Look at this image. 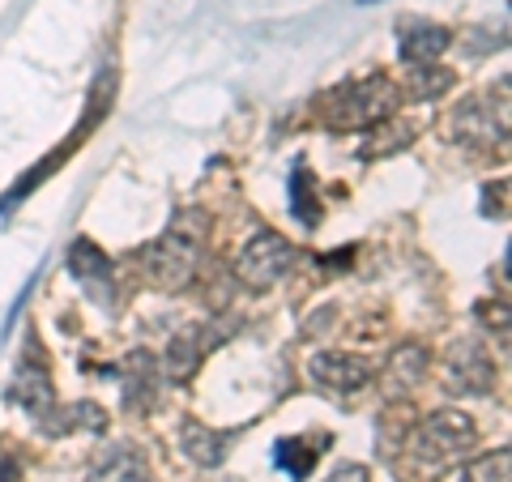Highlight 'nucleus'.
Listing matches in <instances>:
<instances>
[{
    "label": "nucleus",
    "mask_w": 512,
    "mask_h": 482,
    "mask_svg": "<svg viewBox=\"0 0 512 482\" xmlns=\"http://www.w3.org/2000/svg\"><path fill=\"white\" fill-rule=\"evenodd\" d=\"M397 86L384 73L359 77V82H342L329 94H320V124L338 128V133H359V128H376L393 116Z\"/></svg>",
    "instance_id": "nucleus-1"
},
{
    "label": "nucleus",
    "mask_w": 512,
    "mask_h": 482,
    "mask_svg": "<svg viewBox=\"0 0 512 482\" xmlns=\"http://www.w3.org/2000/svg\"><path fill=\"white\" fill-rule=\"evenodd\" d=\"M410 444L423 465H453L478 444V427L466 410H436L419 423Z\"/></svg>",
    "instance_id": "nucleus-2"
},
{
    "label": "nucleus",
    "mask_w": 512,
    "mask_h": 482,
    "mask_svg": "<svg viewBox=\"0 0 512 482\" xmlns=\"http://www.w3.org/2000/svg\"><path fill=\"white\" fill-rule=\"evenodd\" d=\"M201 261V239L184 235L180 227H171L163 239H154L150 248H141V269H146V282L158 291H180L192 282Z\"/></svg>",
    "instance_id": "nucleus-3"
},
{
    "label": "nucleus",
    "mask_w": 512,
    "mask_h": 482,
    "mask_svg": "<svg viewBox=\"0 0 512 482\" xmlns=\"http://www.w3.org/2000/svg\"><path fill=\"white\" fill-rule=\"evenodd\" d=\"M291 265H295V248L286 244L278 231H261V235L248 239L244 252H239L235 273L244 286H252V291H269V286H278L286 273H291Z\"/></svg>",
    "instance_id": "nucleus-4"
},
{
    "label": "nucleus",
    "mask_w": 512,
    "mask_h": 482,
    "mask_svg": "<svg viewBox=\"0 0 512 482\" xmlns=\"http://www.w3.org/2000/svg\"><path fill=\"white\" fill-rule=\"evenodd\" d=\"M444 384L461 397H478V393H491L495 384V363L491 355L478 342H453L448 346V359H444Z\"/></svg>",
    "instance_id": "nucleus-5"
},
{
    "label": "nucleus",
    "mask_w": 512,
    "mask_h": 482,
    "mask_svg": "<svg viewBox=\"0 0 512 482\" xmlns=\"http://www.w3.org/2000/svg\"><path fill=\"white\" fill-rule=\"evenodd\" d=\"M9 397L18 401V406L30 414V419H43V414L56 406V389H52V376H47L39 350H30L26 363H18V372H13V384H9Z\"/></svg>",
    "instance_id": "nucleus-6"
},
{
    "label": "nucleus",
    "mask_w": 512,
    "mask_h": 482,
    "mask_svg": "<svg viewBox=\"0 0 512 482\" xmlns=\"http://www.w3.org/2000/svg\"><path fill=\"white\" fill-rule=\"evenodd\" d=\"M312 380L320 384V389L329 393H355L363 389L367 380H372V363L359 359V355H338V350H325V355H316L308 363Z\"/></svg>",
    "instance_id": "nucleus-7"
},
{
    "label": "nucleus",
    "mask_w": 512,
    "mask_h": 482,
    "mask_svg": "<svg viewBox=\"0 0 512 482\" xmlns=\"http://www.w3.org/2000/svg\"><path fill=\"white\" fill-rule=\"evenodd\" d=\"M214 346H218V329H210V325H188V329H180V333L171 337V346H167L163 372L171 380H188Z\"/></svg>",
    "instance_id": "nucleus-8"
},
{
    "label": "nucleus",
    "mask_w": 512,
    "mask_h": 482,
    "mask_svg": "<svg viewBox=\"0 0 512 482\" xmlns=\"http://www.w3.org/2000/svg\"><path fill=\"white\" fill-rule=\"evenodd\" d=\"M448 43H453V35H448L444 26L423 22V18H406L402 35H397V52H402L406 64H431L448 52Z\"/></svg>",
    "instance_id": "nucleus-9"
},
{
    "label": "nucleus",
    "mask_w": 512,
    "mask_h": 482,
    "mask_svg": "<svg viewBox=\"0 0 512 482\" xmlns=\"http://www.w3.org/2000/svg\"><path fill=\"white\" fill-rule=\"evenodd\" d=\"M158 401V376H154V359L150 355H128L124 363V406L128 410H146Z\"/></svg>",
    "instance_id": "nucleus-10"
},
{
    "label": "nucleus",
    "mask_w": 512,
    "mask_h": 482,
    "mask_svg": "<svg viewBox=\"0 0 512 482\" xmlns=\"http://www.w3.org/2000/svg\"><path fill=\"white\" fill-rule=\"evenodd\" d=\"M43 431H47V436H69V431H103L107 427V414L99 410V406H94V401H77V406H69V410H47L43 414Z\"/></svg>",
    "instance_id": "nucleus-11"
},
{
    "label": "nucleus",
    "mask_w": 512,
    "mask_h": 482,
    "mask_svg": "<svg viewBox=\"0 0 512 482\" xmlns=\"http://www.w3.org/2000/svg\"><path fill=\"white\" fill-rule=\"evenodd\" d=\"M69 273L77 282H90V286H111V256L94 244V239H77L69 248Z\"/></svg>",
    "instance_id": "nucleus-12"
},
{
    "label": "nucleus",
    "mask_w": 512,
    "mask_h": 482,
    "mask_svg": "<svg viewBox=\"0 0 512 482\" xmlns=\"http://www.w3.org/2000/svg\"><path fill=\"white\" fill-rule=\"evenodd\" d=\"M227 440L231 436H222V431H210V427H201V423H184L180 431V448H184V457H192L197 465H222V457H227Z\"/></svg>",
    "instance_id": "nucleus-13"
},
{
    "label": "nucleus",
    "mask_w": 512,
    "mask_h": 482,
    "mask_svg": "<svg viewBox=\"0 0 512 482\" xmlns=\"http://www.w3.org/2000/svg\"><path fill=\"white\" fill-rule=\"evenodd\" d=\"M389 389H397V393H410L414 384L423 380V372H427V350L423 346H402L393 355V367H389Z\"/></svg>",
    "instance_id": "nucleus-14"
},
{
    "label": "nucleus",
    "mask_w": 512,
    "mask_h": 482,
    "mask_svg": "<svg viewBox=\"0 0 512 482\" xmlns=\"http://www.w3.org/2000/svg\"><path fill=\"white\" fill-rule=\"evenodd\" d=\"M291 210H295V218L303 222V227H316V222H320L316 180H312L308 167H295V175H291Z\"/></svg>",
    "instance_id": "nucleus-15"
},
{
    "label": "nucleus",
    "mask_w": 512,
    "mask_h": 482,
    "mask_svg": "<svg viewBox=\"0 0 512 482\" xmlns=\"http://www.w3.org/2000/svg\"><path fill=\"white\" fill-rule=\"evenodd\" d=\"M448 86H453V73L448 69H436V64H414L406 90H410V99H419V103H436Z\"/></svg>",
    "instance_id": "nucleus-16"
},
{
    "label": "nucleus",
    "mask_w": 512,
    "mask_h": 482,
    "mask_svg": "<svg viewBox=\"0 0 512 482\" xmlns=\"http://www.w3.org/2000/svg\"><path fill=\"white\" fill-rule=\"evenodd\" d=\"M461 482H512V453L500 448V453H483L478 461H470L461 470Z\"/></svg>",
    "instance_id": "nucleus-17"
},
{
    "label": "nucleus",
    "mask_w": 512,
    "mask_h": 482,
    "mask_svg": "<svg viewBox=\"0 0 512 482\" xmlns=\"http://www.w3.org/2000/svg\"><path fill=\"white\" fill-rule=\"evenodd\" d=\"M316 457H320V448L316 444H308V440H282L278 444V465L291 478H308L312 474V465H316Z\"/></svg>",
    "instance_id": "nucleus-18"
},
{
    "label": "nucleus",
    "mask_w": 512,
    "mask_h": 482,
    "mask_svg": "<svg viewBox=\"0 0 512 482\" xmlns=\"http://www.w3.org/2000/svg\"><path fill=\"white\" fill-rule=\"evenodd\" d=\"M325 482H372V474H367V465H359V461H346V465H338Z\"/></svg>",
    "instance_id": "nucleus-19"
},
{
    "label": "nucleus",
    "mask_w": 512,
    "mask_h": 482,
    "mask_svg": "<svg viewBox=\"0 0 512 482\" xmlns=\"http://www.w3.org/2000/svg\"><path fill=\"white\" fill-rule=\"evenodd\" d=\"M116 482H150V478H146V474H141V470H137V465H124V470L116 474Z\"/></svg>",
    "instance_id": "nucleus-20"
}]
</instances>
